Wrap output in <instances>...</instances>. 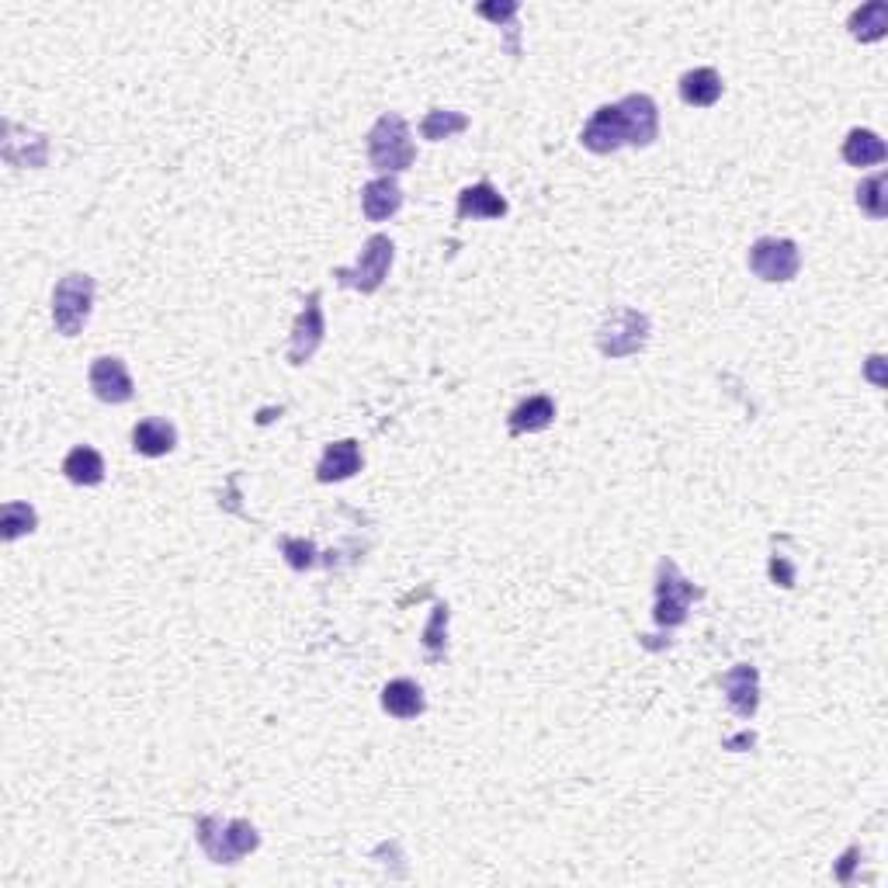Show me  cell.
<instances>
[{
    "label": "cell",
    "mask_w": 888,
    "mask_h": 888,
    "mask_svg": "<svg viewBox=\"0 0 888 888\" xmlns=\"http://www.w3.org/2000/svg\"><path fill=\"white\" fill-rule=\"evenodd\" d=\"M368 160L382 174H403L417 160V146L410 139V125L400 115H382L368 132Z\"/></svg>",
    "instance_id": "cell-1"
},
{
    "label": "cell",
    "mask_w": 888,
    "mask_h": 888,
    "mask_svg": "<svg viewBox=\"0 0 888 888\" xmlns=\"http://www.w3.org/2000/svg\"><path fill=\"white\" fill-rule=\"evenodd\" d=\"M198 843L216 864H236L240 857H247L251 850H257L260 837L254 823L247 819H219V816H202L198 819Z\"/></svg>",
    "instance_id": "cell-2"
},
{
    "label": "cell",
    "mask_w": 888,
    "mask_h": 888,
    "mask_svg": "<svg viewBox=\"0 0 888 888\" xmlns=\"http://www.w3.org/2000/svg\"><path fill=\"white\" fill-rule=\"evenodd\" d=\"M94 306V278L90 275H66L52 289V324L63 337H77Z\"/></svg>",
    "instance_id": "cell-3"
},
{
    "label": "cell",
    "mask_w": 888,
    "mask_h": 888,
    "mask_svg": "<svg viewBox=\"0 0 888 888\" xmlns=\"http://www.w3.org/2000/svg\"><path fill=\"white\" fill-rule=\"evenodd\" d=\"M392 257H396L392 240L382 236V233H375V236H368L365 251H362V257H357L354 268H337L333 278H337V285L354 289L362 295H372V292L382 289V281H386V275L392 268Z\"/></svg>",
    "instance_id": "cell-4"
},
{
    "label": "cell",
    "mask_w": 888,
    "mask_h": 888,
    "mask_svg": "<svg viewBox=\"0 0 888 888\" xmlns=\"http://www.w3.org/2000/svg\"><path fill=\"white\" fill-rule=\"evenodd\" d=\"M697 597H702V591H694V583H688L684 576H680V570L670 559L659 562V570H656V611H653L659 629L684 625L691 604Z\"/></svg>",
    "instance_id": "cell-5"
},
{
    "label": "cell",
    "mask_w": 888,
    "mask_h": 888,
    "mask_svg": "<svg viewBox=\"0 0 888 888\" xmlns=\"http://www.w3.org/2000/svg\"><path fill=\"white\" fill-rule=\"evenodd\" d=\"M649 340V316L638 309H615L597 330V348L604 357L638 354Z\"/></svg>",
    "instance_id": "cell-6"
},
{
    "label": "cell",
    "mask_w": 888,
    "mask_h": 888,
    "mask_svg": "<svg viewBox=\"0 0 888 888\" xmlns=\"http://www.w3.org/2000/svg\"><path fill=\"white\" fill-rule=\"evenodd\" d=\"M750 271L757 275L761 281H791L802 268V254L791 240H778V236H764L750 247Z\"/></svg>",
    "instance_id": "cell-7"
},
{
    "label": "cell",
    "mask_w": 888,
    "mask_h": 888,
    "mask_svg": "<svg viewBox=\"0 0 888 888\" xmlns=\"http://www.w3.org/2000/svg\"><path fill=\"white\" fill-rule=\"evenodd\" d=\"M324 333H327V324H324V306H319V292H313L306 299V306H302L295 327H292V340H289V362L292 365H306L309 357L319 351L324 344Z\"/></svg>",
    "instance_id": "cell-8"
},
{
    "label": "cell",
    "mask_w": 888,
    "mask_h": 888,
    "mask_svg": "<svg viewBox=\"0 0 888 888\" xmlns=\"http://www.w3.org/2000/svg\"><path fill=\"white\" fill-rule=\"evenodd\" d=\"M580 143L591 149V154H615V149L629 146V136H625V119H621L618 105H600L591 122L583 125L580 132Z\"/></svg>",
    "instance_id": "cell-9"
},
{
    "label": "cell",
    "mask_w": 888,
    "mask_h": 888,
    "mask_svg": "<svg viewBox=\"0 0 888 888\" xmlns=\"http://www.w3.org/2000/svg\"><path fill=\"white\" fill-rule=\"evenodd\" d=\"M90 389L98 396L101 403H111V406H122L132 400V379H129V368L122 357H98V362L90 365Z\"/></svg>",
    "instance_id": "cell-10"
},
{
    "label": "cell",
    "mask_w": 888,
    "mask_h": 888,
    "mask_svg": "<svg viewBox=\"0 0 888 888\" xmlns=\"http://www.w3.org/2000/svg\"><path fill=\"white\" fill-rule=\"evenodd\" d=\"M621 119H625V136L629 146H649L659 136V108L649 94H629L625 101H618Z\"/></svg>",
    "instance_id": "cell-11"
},
{
    "label": "cell",
    "mask_w": 888,
    "mask_h": 888,
    "mask_svg": "<svg viewBox=\"0 0 888 888\" xmlns=\"http://www.w3.org/2000/svg\"><path fill=\"white\" fill-rule=\"evenodd\" d=\"M722 688H726L732 711L740 715V719H753V715H757V705H761V673H757V667H750V664L732 667L722 677Z\"/></svg>",
    "instance_id": "cell-12"
},
{
    "label": "cell",
    "mask_w": 888,
    "mask_h": 888,
    "mask_svg": "<svg viewBox=\"0 0 888 888\" xmlns=\"http://www.w3.org/2000/svg\"><path fill=\"white\" fill-rule=\"evenodd\" d=\"M354 472H362V448H357L354 438H344V441L327 445L324 459H319V465H316V479L340 483V479H351Z\"/></svg>",
    "instance_id": "cell-13"
},
{
    "label": "cell",
    "mask_w": 888,
    "mask_h": 888,
    "mask_svg": "<svg viewBox=\"0 0 888 888\" xmlns=\"http://www.w3.org/2000/svg\"><path fill=\"white\" fill-rule=\"evenodd\" d=\"M459 219H503L507 216V198L497 192L489 181H479L465 187L459 195Z\"/></svg>",
    "instance_id": "cell-14"
},
{
    "label": "cell",
    "mask_w": 888,
    "mask_h": 888,
    "mask_svg": "<svg viewBox=\"0 0 888 888\" xmlns=\"http://www.w3.org/2000/svg\"><path fill=\"white\" fill-rule=\"evenodd\" d=\"M178 445V430L174 424H167L160 417H146L132 427V448L139 451L146 459H160V455H170Z\"/></svg>",
    "instance_id": "cell-15"
},
{
    "label": "cell",
    "mask_w": 888,
    "mask_h": 888,
    "mask_svg": "<svg viewBox=\"0 0 888 888\" xmlns=\"http://www.w3.org/2000/svg\"><path fill=\"white\" fill-rule=\"evenodd\" d=\"M362 209L372 222H386L403 209V187L392 178H375L362 187Z\"/></svg>",
    "instance_id": "cell-16"
},
{
    "label": "cell",
    "mask_w": 888,
    "mask_h": 888,
    "mask_svg": "<svg viewBox=\"0 0 888 888\" xmlns=\"http://www.w3.org/2000/svg\"><path fill=\"white\" fill-rule=\"evenodd\" d=\"M680 98L694 108H711L722 98V77L711 66L688 70L684 77H680Z\"/></svg>",
    "instance_id": "cell-17"
},
{
    "label": "cell",
    "mask_w": 888,
    "mask_h": 888,
    "mask_svg": "<svg viewBox=\"0 0 888 888\" xmlns=\"http://www.w3.org/2000/svg\"><path fill=\"white\" fill-rule=\"evenodd\" d=\"M382 708L392 715V719H417V715L427 708V702H424L421 684H413V680L400 677V680H392V684H386Z\"/></svg>",
    "instance_id": "cell-18"
},
{
    "label": "cell",
    "mask_w": 888,
    "mask_h": 888,
    "mask_svg": "<svg viewBox=\"0 0 888 888\" xmlns=\"http://www.w3.org/2000/svg\"><path fill=\"white\" fill-rule=\"evenodd\" d=\"M556 421V403L549 396H527L510 413V434H538Z\"/></svg>",
    "instance_id": "cell-19"
},
{
    "label": "cell",
    "mask_w": 888,
    "mask_h": 888,
    "mask_svg": "<svg viewBox=\"0 0 888 888\" xmlns=\"http://www.w3.org/2000/svg\"><path fill=\"white\" fill-rule=\"evenodd\" d=\"M63 476L73 486H98L105 479V459L90 445H77L63 459Z\"/></svg>",
    "instance_id": "cell-20"
},
{
    "label": "cell",
    "mask_w": 888,
    "mask_h": 888,
    "mask_svg": "<svg viewBox=\"0 0 888 888\" xmlns=\"http://www.w3.org/2000/svg\"><path fill=\"white\" fill-rule=\"evenodd\" d=\"M888 157L885 143L875 136L872 129H850L847 139H843V160L850 167H872V163H881Z\"/></svg>",
    "instance_id": "cell-21"
},
{
    "label": "cell",
    "mask_w": 888,
    "mask_h": 888,
    "mask_svg": "<svg viewBox=\"0 0 888 888\" xmlns=\"http://www.w3.org/2000/svg\"><path fill=\"white\" fill-rule=\"evenodd\" d=\"M847 28L857 42H878L881 35L888 32V4H885V0H872V4L857 8L854 14H850Z\"/></svg>",
    "instance_id": "cell-22"
},
{
    "label": "cell",
    "mask_w": 888,
    "mask_h": 888,
    "mask_svg": "<svg viewBox=\"0 0 888 888\" xmlns=\"http://www.w3.org/2000/svg\"><path fill=\"white\" fill-rule=\"evenodd\" d=\"M35 527H39V514H35L32 503L11 500L0 510V535H4V542H17L22 535H32Z\"/></svg>",
    "instance_id": "cell-23"
},
{
    "label": "cell",
    "mask_w": 888,
    "mask_h": 888,
    "mask_svg": "<svg viewBox=\"0 0 888 888\" xmlns=\"http://www.w3.org/2000/svg\"><path fill=\"white\" fill-rule=\"evenodd\" d=\"M469 129V119L462 111H448V108H430L427 119L421 122V136L430 139V143H441V139H451L459 136V132Z\"/></svg>",
    "instance_id": "cell-24"
},
{
    "label": "cell",
    "mask_w": 888,
    "mask_h": 888,
    "mask_svg": "<svg viewBox=\"0 0 888 888\" xmlns=\"http://www.w3.org/2000/svg\"><path fill=\"white\" fill-rule=\"evenodd\" d=\"M448 604H434L430 611V621L424 629V653H427V664H438L445 659V649H448Z\"/></svg>",
    "instance_id": "cell-25"
},
{
    "label": "cell",
    "mask_w": 888,
    "mask_h": 888,
    "mask_svg": "<svg viewBox=\"0 0 888 888\" xmlns=\"http://www.w3.org/2000/svg\"><path fill=\"white\" fill-rule=\"evenodd\" d=\"M888 178L885 174H875L857 184V205L861 212H867L872 219H885L888 216Z\"/></svg>",
    "instance_id": "cell-26"
},
{
    "label": "cell",
    "mask_w": 888,
    "mask_h": 888,
    "mask_svg": "<svg viewBox=\"0 0 888 888\" xmlns=\"http://www.w3.org/2000/svg\"><path fill=\"white\" fill-rule=\"evenodd\" d=\"M281 552H285L289 565L299 573L313 570V565H316V545L306 542V538H285V542H281Z\"/></svg>",
    "instance_id": "cell-27"
},
{
    "label": "cell",
    "mask_w": 888,
    "mask_h": 888,
    "mask_svg": "<svg viewBox=\"0 0 888 888\" xmlns=\"http://www.w3.org/2000/svg\"><path fill=\"white\" fill-rule=\"evenodd\" d=\"M479 14L489 17V22H497V25H507V22H514L518 4H514V0H507V4H479Z\"/></svg>",
    "instance_id": "cell-28"
},
{
    "label": "cell",
    "mask_w": 888,
    "mask_h": 888,
    "mask_svg": "<svg viewBox=\"0 0 888 888\" xmlns=\"http://www.w3.org/2000/svg\"><path fill=\"white\" fill-rule=\"evenodd\" d=\"M770 580L781 583V587H791V583H795V570H791V562L784 556L770 559Z\"/></svg>",
    "instance_id": "cell-29"
}]
</instances>
